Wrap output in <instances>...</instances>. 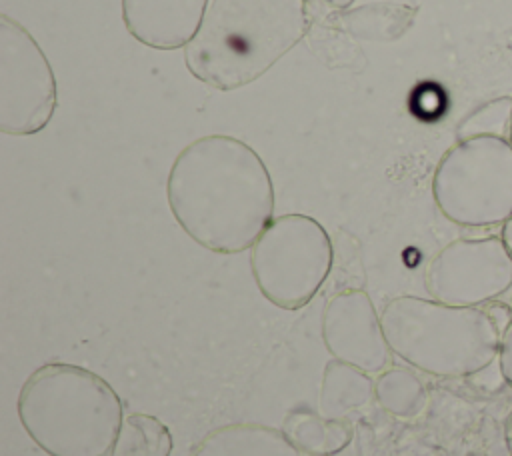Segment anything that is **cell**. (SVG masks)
<instances>
[{
  "mask_svg": "<svg viewBox=\"0 0 512 456\" xmlns=\"http://www.w3.org/2000/svg\"><path fill=\"white\" fill-rule=\"evenodd\" d=\"M504 438H506V444H508V450L512 452V410L504 422Z\"/></svg>",
  "mask_w": 512,
  "mask_h": 456,
  "instance_id": "cell-21",
  "label": "cell"
},
{
  "mask_svg": "<svg viewBox=\"0 0 512 456\" xmlns=\"http://www.w3.org/2000/svg\"><path fill=\"white\" fill-rule=\"evenodd\" d=\"M372 400V374L336 358L326 362L318 392L320 416H324L326 420H342L350 412L370 404Z\"/></svg>",
  "mask_w": 512,
  "mask_h": 456,
  "instance_id": "cell-13",
  "label": "cell"
},
{
  "mask_svg": "<svg viewBox=\"0 0 512 456\" xmlns=\"http://www.w3.org/2000/svg\"><path fill=\"white\" fill-rule=\"evenodd\" d=\"M190 456H304L282 428L234 422L210 430Z\"/></svg>",
  "mask_w": 512,
  "mask_h": 456,
  "instance_id": "cell-11",
  "label": "cell"
},
{
  "mask_svg": "<svg viewBox=\"0 0 512 456\" xmlns=\"http://www.w3.org/2000/svg\"><path fill=\"white\" fill-rule=\"evenodd\" d=\"M316 2H320L324 8H328L330 12H338V10H346V8H350V4L354 2V0H316Z\"/></svg>",
  "mask_w": 512,
  "mask_h": 456,
  "instance_id": "cell-19",
  "label": "cell"
},
{
  "mask_svg": "<svg viewBox=\"0 0 512 456\" xmlns=\"http://www.w3.org/2000/svg\"><path fill=\"white\" fill-rule=\"evenodd\" d=\"M416 10L396 2H368L330 12L328 24L352 38L368 42H392L412 24Z\"/></svg>",
  "mask_w": 512,
  "mask_h": 456,
  "instance_id": "cell-12",
  "label": "cell"
},
{
  "mask_svg": "<svg viewBox=\"0 0 512 456\" xmlns=\"http://www.w3.org/2000/svg\"><path fill=\"white\" fill-rule=\"evenodd\" d=\"M166 200L178 226L216 254L250 250L274 220V184L264 160L228 134L200 136L176 154Z\"/></svg>",
  "mask_w": 512,
  "mask_h": 456,
  "instance_id": "cell-1",
  "label": "cell"
},
{
  "mask_svg": "<svg viewBox=\"0 0 512 456\" xmlns=\"http://www.w3.org/2000/svg\"><path fill=\"white\" fill-rule=\"evenodd\" d=\"M16 414L48 456H110L126 418L116 388L70 362L34 368L20 386Z\"/></svg>",
  "mask_w": 512,
  "mask_h": 456,
  "instance_id": "cell-3",
  "label": "cell"
},
{
  "mask_svg": "<svg viewBox=\"0 0 512 456\" xmlns=\"http://www.w3.org/2000/svg\"><path fill=\"white\" fill-rule=\"evenodd\" d=\"M374 400L396 418H416L428 404V390L414 370L390 366L374 380Z\"/></svg>",
  "mask_w": 512,
  "mask_h": 456,
  "instance_id": "cell-15",
  "label": "cell"
},
{
  "mask_svg": "<svg viewBox=\"0 0 512 456\" xmlns=\"http://www.w3.org/2000/svg\"><path fill=\"white\" fill-rule=\"evenodd\" d=\"M282 432L302 454H340L352 442V426L342 420H326L320 412L294 408L284 416Z\"/></svg>",
  "mask_w": 512,
  "mask_h": 456,
  "instance_id": "cell-14",
  "label": "cell"
},
{
  "mask_svg": "<svg viewBox=\"0 0 512 456\" xmlns=\"http://www.w3.org/2000/svg\"><path fill=\"white\" fill-rule=\"evenodd\" d=\"M334 248L326 228L306 214L276 216L250 248L260 294L282 310L304 308L326 282Z\"/></svg>",
  "mask_w": 512,
  "mask_h": 456,
  "instance_id": "cell-6",
  "label": "cell"
},
{
  "mask_svg": "<svg viewBox=\"0 0 512 456\" xmlns=\"http://www.w3.org/2000/svg\"><path fill=\"white\" fill-rule=\"evenodd\" d=\"M308 30V0H212L184 48L188 72L230 92L264 76Z\"/></svg>",
  "mask_w": 512,
  "mask_h": 456,
  "instance_id": "cell-2",
  "label": "cell"
},
{
  "mask_svg": "<svg viewBox=\"0 0 512 456\" xmlns=\"http://www.w3.org/2000/svg\"><path fill=\"white\" fill-rule=\"evenodd\" d=\"M432 198L440 214L458 226L504 224L512 216L510 140H456L434 168Z\"/></svg>",
  "mask_w": 512,
  "mask_h": 456,
  "instance_id": "cell-5",
  "label": "cell"
},
{
  "mask_svg": "<svg viewBox=\"0 0 512 456\" xmlns=\"http://www.w3.org/2000/svg\"><path fill=\"white\" fill-rule=\"evenodd\" d=\"M58 106V84L36 38L0 14V132L32 136L48 126Z\"/></svg>",
  "mask_w": 512,
  "mask_h": 456,
  "instance_id": "cell-7",
  "label": "cell"
},
{
  "mask_svg": "<svg viewBox=\"0 0 512 456\" xmlns=\"http://www.w3.org/2000/svg\"><path fill=\"white\" fill-rule=\"evenodd\" d=\"M512 128V96L504 94L492 98L472 112H468L456 126V140L492 136V138H510Z\"/></svg>",
  "mask_w": 512,
  "mask_h": 456,
  "instance_id": "cell-17",
  "label": "cell"
},
{
  "mask_svg": "<svg viewBox=\"0 0 512 456\" xmlns=\"http://www.w3.org/2000/svg\"><path fill=\"white\" fill-rule=\"evenodd\" d=\"M208 0H122L128 34L154 50L186 48L194 38Z\"/></svg>",
  "mask_w": 512,
  "mask_h": 456,
  "instance_id": "cell-10",
  "label": "cell"
},
{
  "mask_svg": "<svg viewBox=\"0 0 512 456\" xmlns=\"http://www.w3.org/2000/svg\"><path fill=\"white\" fill-rule=\"evenodd\" d=\"M392 354L438 378H470L496 360L502 324L482 306L402 294L380 312Z\"/></svg>",
  "mask_w": 512,
  "mask_h": 456,
  "instance_id": "cell-4",
  "label": "cell"
},
{
  "mask_svg": "<svg viewBox=\"0 0 512 456\" xmlns=\"http://www.w3.org/2000/svg\"><path fill=\"white\" fill-rule=\"evenodd\" d=\"M322 340L332 358L368 374L390 368L392 350L372 298L350 288L332 296L322 312Z\"/></svg>",
  "mask_w": 512,
  "mask_h": 456,
  "instance_id": "cell-9",
  "label": "cell"
},
{
  "mask_svg": "<svg viewBox=\"0 0 512 456\" xmlns=\"http://www.w3.org/2000/svg\"><path fill=\"white\" fill-rule=\"evenodd\" d=\"M512 286V254L502 236L456 238L424 270L430 298L452 306H484Z\"/></svg>",
  "mask_w": 512,
  "mask_h": 456,
  "instance_id": "cell-8",
  "label": "cell"
},
{
  "mask_svg": "<svg viewBox=\"0 0 512 456\" xmlns=\"http://www.w3.org/2000/svg\"><path fill=\"white\" fill-rule=\"evenodd\" d=\"M500 372L504 376V382L508 386H512V318L508 320V324L502 328V336H500V346H498V354H496Z\"/></svg>",
  "mask_w": 512,
  "mask_h": 456,
  "instance_id": "cell-18",
  "label": "cell"
},
{
  "mask_svg": "<svg viewBox=\"0 0 512 456\" xmlns=\"http://www.w3.org/2000/svg\"><path fill=\"white\" fill-rule=\"evenodd\" d=\"M174 438L156 416L132 412L124 418L110 456H170Z\"/></svg>",
  "mask_w": 512,
  "mask_h": 456,
  "instance_id": "cell-16",
  "label": "cell"
},
{
  "mask_svg": "<svg viewBox=\"0 0 512 456\" xmlns=\"http://www.w3.org/2000/svg\"><path fill=\"white\" fill-rule=\"evenodd\" d=\"M508 140H510V144H512V128H510V138H508Z\"/></svg>",
  "mask_w": 512,
  "mask_h": 456,
  "instance_id": "cell-23",
  "label": "cell"
},
{
  "mask_svg": "<svg viewBox=\"0 0 512 456\" xmlns=\"http://www.w3.org/2000/svg\"><path fill=\"white\" fill-rule=\"evenodd\" d=\"M304 456H326V454H304Z\"/></svg>",
  "mask_w": 512,
  "mask_h": 456,
  "instance_id": "cell-22",
  "label": "cell"
},
{
  "mask_svg": "<svg viewBox=\"0 0 512 456\" xmlns=\"http://www.w3.org/2000/svg\"><path fill=\"white\" fill-rule=\"evenodd\" d=\"M500 236H502V240H504L506 248H508V250H510V254H512V216L502 224V232H500Z\"/></svg>",
  "mask_w": 512,
  "mask_h": 456,
  "instance_id": "cell-20",
  "label": "cell"
}]
</instances>
